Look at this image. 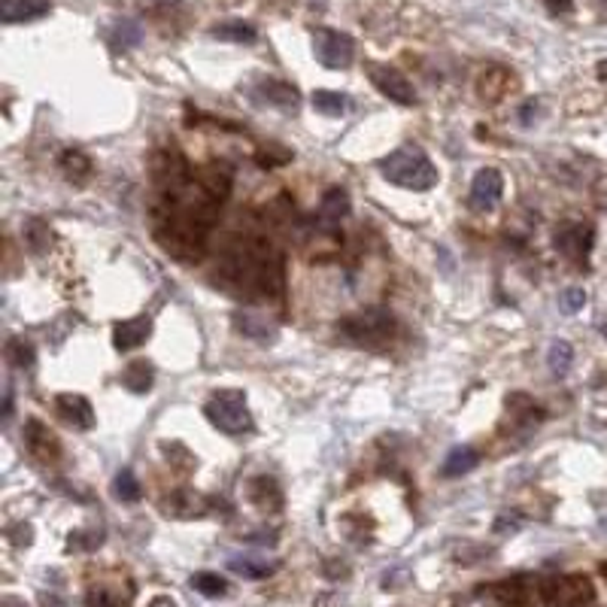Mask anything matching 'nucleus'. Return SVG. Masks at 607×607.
<instances>
[{"label": "nucleus", "mask_w": 607, "mask_h": 607, "mask_svg": "<svg viewBox=\"0 0 607 607\" xmlns=\"http://www.w3.org/2000/svg\"><path fill=\"white\" fill-rule=\"evenodd\" d=\"M140 40V27L134 22H122L119 25V46L125 49V46H134Z\"/></svg>", "instance_id": "nucleus-32"}, {"label": "nucleus", "mask_w": 607, "mask_h": 607, "mask_svg": "<svg viewBox=\"0 0 607 607\" xmlns=\"http://www.w3.org/2000/svg\"><path fill=\"white\" fill-rule=\"evenodd\" d=\"M544 6H547L553 16H565V13H571L574 0H544Z\"/></svg>", "instance_id": "nucleus-33"}, {"label": "nucleus", "mask_w": 607, "mask_h": 607, "mask_svg": "<svg viewBox=\"0 0 607 607\" xmlns=\"http://www.w3.org/2000/svg\"><path fill=\"white\" fill-rule=\"evenodd\" d=\"M501 192H505V176H501L495 167H483L477 170V176H474V183H471V207L477 213L495 210V204L501 201Z\"/></svg>", "instance_id": "nucleus-8"}, {"label": "nucleus", "mask_w": 607, "mask_h": 607, "mask_svg": "<svg viewBox=\"0 0 607 607\" xmlns=\"http://www.w3.org/2000/svg\"><path fill=\"white\" fill-rule=\"evenodd\" d=\"M313 107H316V112H322V116L337 119L349 110V98L340 91H316L313 94Z\"/></svg>", "instance_id": "nucleus-21"}, {"label": "nucleus", "mask_w": 607, "mask_h": 607, "mask_svg": "<svg viewBox=\"0 0 607 607\" xmlns=\"http://www.w3.org/2000/svg\"><path fill=\"white\" fill-rule=\"evenodd\" d=\"M237 328L252 340H271L273 337V325L268 319L255 316V313H237Z\"/></svg>", "instance_id": "nucleus-24"}, {"label": "nucleus", "mask_w": 607, "mask_h": 607, "mask_svg": "<svg viewBox=\"0 0 607 607\" xmlns=\"http://www.w3.org/2000/svg\"><path fill=\"white\" fill-rule=\"evenodd\" d=\"M25 441H27V450H31L37 459H43V462H49V459H55V455L61 453L59 450V438H55V434L46 429L40 420H27Z\"/></svg>", "instance_id": "nucleus-13"}, {"label": "nucleus", "mask_w": 607, "mask_h": 607, "mask_svg": "<svg viewBox=\"0 0 607 607\" xmlns=\"http://www.w3.org/2000/svg\"><path fill=\"white\" fill-rule=\"evenodd\" d=\"M255 98L271 103V107H280V110L298 107V91L292 89L289 82H280V80H264L259 89H255Z\"/></svg>", "instance_id": "nucleus-14"}, {"label": "nucleus", "mask_w": 607, "mask_h": 607, "mask_svg": "<svg viewBox=\"0 0 607 607\" xmlns=\"http://www.w3.org/2000/svg\"><path fill=\"white\" fill-rule=\"evenodd\" d=\"M477 462H480V453L474 447H455L450 450L447 459H443V477H462V474L477 468Z\"/></svg>", "instance_id": "nucleus-17"}, {"label": "nucleus", "mask_w": 607, "mask_h": 607, "mask_svg": "<svg viewBox=\"0 0 607 607\" xmlns=\"http://www.w3.org/2000/svg\"><path fill=\"white\" fill-rule=\"evenodd\" d=\"M599 328H602V335L607 337V319H602V325H599Z\"/></svg>", "instance_id": "nucleus-35"}, {"label": "nucleus", "mask_w": 607, "mask_h": 607, "mask_svg": "<svg viewBox=\"0 0 607 607\" xmlns=\"http://www.w3.org/2000/svg\"><path fill=\"white\" fill-rule=\"evenodd\" d=\"M59 167L64 170V176L68 179H85L91 174V161L80 149H64L59 158Z\"/></svg>", "instance_id": "nucleus-20"}, {"label": "nucleus", "mask_w": 607, "mask_h": 607, "mask_svg": "<svg viewBox=\"0 0 607 607\" xmlns=\"http://www.w3.org/2000/svg\"><path fill=\"white\" fill-rule=\"evenodd\" d=\"M271 562H255V559H231V571L240 574V577H250V580H261V577H271L273 574Z\"/></svg>", "instance_id": "nucleus-27"}, {"label": "nucleus", "mask_w": 607, "mask_h": 607, "mask_svg": "<svg viewBox=\"0 0 607 607\" xmlns=\"http://www.w3.org/2000/svg\"><path fill=\"white\" fill-rule=\"evenodd\" d=\"M55 410H59V420H64L76 431H89L94 425V410H91V404H89V398L85 395H76V392L59 395Z\"/></svg>", "instance_id": "nucleus-9"}, {"label": "nucleus", "mask_w": 607, "mask_h": 607, "mask_svg": "<svg viewBox=\"0 0 607 607\" xmlns=\"http://www.w3.org/2000/svg\"><path fill=\"white\" fill-rule=\"evenodd\" d=\"M152 379H155V374H152L149 362H131L125 367V374H122V383H125V389H128V392H137V395L149 392Z\"/></svg>", "instance_id": "nucleus-18"}, {"label": "nucleus", "mask_w": 607, "mask_h": 607, "mask_svg": "<svg viewBox=\"0 0 607 607\" xmlns=\"http://www.w3.org/2000/svg\"><path fill=\"white\" fill-rule=\"evenodd\" d=\"M592 228L583 225V222H565L556 228L553 234V243L556 250L565 255V259H571L577 264L590 261V250H592Z\"/></svg>", "instance_id": "nucleus-6"}, {"label": "nucleus", "mask_w": 607, "mask_h": 607, "mask_svg": "<svg viewBox=\"0 0 607 607\" xmlns=\"http://www.w3.org/2000/svg\"><path fill=\"white\" fill-rule=\"evenodd\" d=\"M204 413L213 429H219L225 434H243L252 429V416L240 389H222V392H216L210 401H207Z\"/></svg>", "instance_id": "nucleus-3"}, {"label": "nucleus", "mask_w": 607, "mask_h": 607, "mask_svg": "<svg viewBox=\"0 0 607 607\" xmlns=\"http://www.w3.org/2000/svg\"><path fill=\"white\" fill-rule=\"evenodd\" d=\"M250 498L255 501V507H261V510L282 507V492L277 486V480H271V477H255L250 483Z\"/></svg>", "instance_id": "nucleus-16"}, {"label": "nucleus", "mask_w": 607, "mask_h": 607, "mask_svg": "<svg viewBox=\"0 0 607 607\" xmlns=\"http://www.w3.org/2000/svg\"><path fill=\"white\" fill-rule=\"evenodd\" d=\"M149 335H152V319L134 316V319L119 322V325L112 328V344H116L119 353H131V349L144 346Z\"/></svg>", "instance_id": "nucleus-11"}, {"label": "nucleus", "mask_w": 607, "mask_h": 607, "mask_svg": "<svg viewBox=\"0 0 607 607\" xmlns=\"http://www.w3.org/2000/svg\"><path fill=\"white\" fill-rule=\"evenodd\" d=\"M112 492H116L119 501H128V505H134L144 495V489H140V480L134 477V471L131 468H122L116 474V480H112Z\"/></svg>", "instance_id": "nucleus-23"}, {"label": "nucleus", "mask_w": 607, "mask_h": 607, "mask_svg": "<svg viewBox=\"0 0 607 607\" xmlns=\"http://www.w3.org/2000/svg\"><path fill=\"white\" fill-rule=\"evenodd\" d=\"M146 607H179L174 599H167V595H155V599H152Z\"/></svg>", "instance_id": "nucleus-34"}, {"label": "nucleus", "mask_w": 607, "mask_h": 607, "mask_svg": "<svg viewBox=\"0 0 607 607\" xmlns=\"http://www.w3.org/2000/svg\"><path fill=\"white\" fill-rule=\"evenodd\" d=\"M544 607H595V592L583 577H559L540 592Z\"/></svg>", "instance_id": "nucleus-5"}, {"label": "nucleus", "mask_w": 607, "mask_h": 607, "mask_svg": "<svg viewBox=\"0 0 607 607\" xmlns=\"http://www.w3.org/2000/svg\"><path fill=\"white\" fill-rule=\"evenodd\" d=\"M192 586L201 595H207V599H219V595H225L228 592V580L225 577H219V574H213V571H201V574H195L192 577Z\"/></svg>", "instance_id": "nucleus-25"}, {"label": "nucleus", "mask_w": 607, "mask_h": 607, "mask_svg": "<svg viewBox=\"0 0 607 607\" xmlns=\"http://www.w3.org/2000/svg\"><path fill=\"white\" fill-rule=\"evenodd\" d=\"M367 76L377 85V91L386 94L389 101L401 103V107H413L416 103V89L410 85V80L404 73H398L395 68H389V64H371Z\"/></svg>", "instance_id": "nucleus-7"}, {"label": "nucleus", "mask_w": 607, "mask_h": 607, "mask_svg": "<svg viewBox=\"0 0 607 607\" xmlns=\"http://www.w3.org/2000/svg\"><path fill=\"white\" fill-rule=\"evenodd\" d=\"M213 37H219V40H228V43H255L259 40V31H255L250 22H222L213 27Z\"/></svg>", "instance_id": "nucleus-19"}, {"label": "nucleus", "mask_w": 607, "mask_h": 607, "mask_svg": "<svg viewBox=\"0 0 607 607\" xmlns=\"http://www.w3.org/2000/svg\"><path fill=\"white\" fill-rule=\"evenodd\" d=\"M49 0H0V22L4 25H25L49 16Z\"/></svg>", "instance_id": "nucleus-10"}, {"label": "nucleus", "mask_w": 607, "mask_h": 607, "mask_svg": "<svg viewBox=\"0 0 607 607\" xmlns=\"http://www.w3.org/2000/svg\"><path fill=\"white\" fill-rule=\"evenodd\" d=\"M25 240H27V246L40 255V252H46L49 250V240H52V234H49V228H46L40 219H31L25 225Z\"/></svg>", "instance_id": "nucleus-28"}, {"label": "nucleus", "mask_w": 607, "mask_h": 607, "mask_svg": "<svg viewBox=\"0 0 607 607\" xmlns=\"http://www.w3.org/2000/svg\"><path fill=\"white\" fill-rule=\"evenodd\" d=\"M340 337L349 340L353 346H386L395 335V316L386 310H365L358 316H349L340 322Z\"/></svg>", "instance_id": "nucleus-2"}, {"label": "nucleus", "mask_w": 607, "mask_h": 607, "mask_svg": "<svg viewBox=\"0 0 607 607\" xmlns=\"http://www.w3.org/2000/svg\"><path fill=\"white\" fill-rule=\"evenodd\" d=\"M583 304H586V292L583 289H565L562 298H559V307H562V313L583 310Z\"/></svg>", "instance_id": "nucleus-30"}, {"label": "nucleus", "mask_w": 607, "mask_h": 607, "mask_svg": "<svg viewBox=\"0 0 607 607\" xmlns=\"http://www.w3.org/2000/svg\"><path fill=\"white\" fill-rule=\"evenodd\" d=\"M6 358H9V365H16V367H31L37 362V353H34L31 340L13 337V340H9V346H6Z\"/></svg>", "instance_id": "nucleus-26"}, {"label": "nucleus", "mask_w": 607, "mask_h": 607, "mask_svg": "<svg viewBox=\"0 0 607 607\" xmlns=\"http://www.w3.org/2000/svg\"><path fill=\"white\" fill-rule=\"evenodd\" d=\"M85 607H119V599L107 586H91L89 595H85Z\"/></svg>", "instance_id": "nucleus-29"}, {"label": "nucleus", "mask_w": 607, "mask_h": 607, "mask_svg": "<svg viewBox=\"0 0 607 607\" xmlns=\"http://www.w3.org/2000/svg\"><path fill=\"white\" fill-rule=\"evenodd\" d=\"M101 531H73L70 535V549H94L101 547Z\"/></svg>", "instance_id": "nucleus-31"}, {"label": "nucleus", "mask_w": 607, "mask_h": 607, "mask_svg": "<svg viewBox=\"0 0 607 607\" xmlns=\"http://www.w3.org/2000/svg\"><path fill=\"white\" fill-rule=\"evenodd\" d=\"M346 216H349V195L337 186L328 188L319 204V222H325L331 228V225H340V219H346Z\"/></svg>", "instance_id": "nucleus-15"}, {"label": "nucleus", "mask_w": 607, "mask_h": 607, "mask_svg": "<svg viewBox=\"0 0 607 607\" xmlns=\"http://www.w3.org/2000/svg\"><path fill=\"white\" fill-rule=\"evenodd\" d=\"M571 362H574V349H571V344H568V340H553V344H549V353H547L549 371H553L556 377H565V374H568V367H571Z\"/></svg>", "instance_id": "nucleus-22"}, {"label": "nucleus", "mask_w": 607, "mask_h": 607, "mask_svg": "<svg viewBox=\"0 0 607 607\" xmlns=\"http://www.w3.org/2000/svg\"><path fill=\"white\" fill-rule=\"evenodd\" d=\"M379 170L389 183L410 188V192H429V188L438 183V167L431 165L429 155L420 149H395L379 161Z\"/></svg>", "instance_id": "nucleus-1"}, {"label": "nucleus", "mask_w": 607, "mask_h": 607, "mask_svg": "<svg viewBox=\"0 0 607 607\" xmlns=\"http://www.w3.org/2000/svg\"><path fill=\"white\" fill-rule=\"evenodd\" d=\"M161 507H165L167 514L176 516V519H197V516H204L207 510H210V501L201 498L192 489H179L170 498H165V505H161Z\"/></svg>", "instance_id": "nucleus-12"}, {"label": "nucleus", "mask_w": 607, "mask_h": 607, "mask_svg": "<svg viewBox=\"0 0 607 607\" xmlns=\"http://www.w3.org/2000/svg\"><path fill=\"white\" fill-rule=\"evenodd\" d=\"M313 55L322 68L328 70H346L356 59V43L353 37L335 27H316L313 31Z\"/></svg>", "instance_id": "nucleus-4"}]
</instances>
